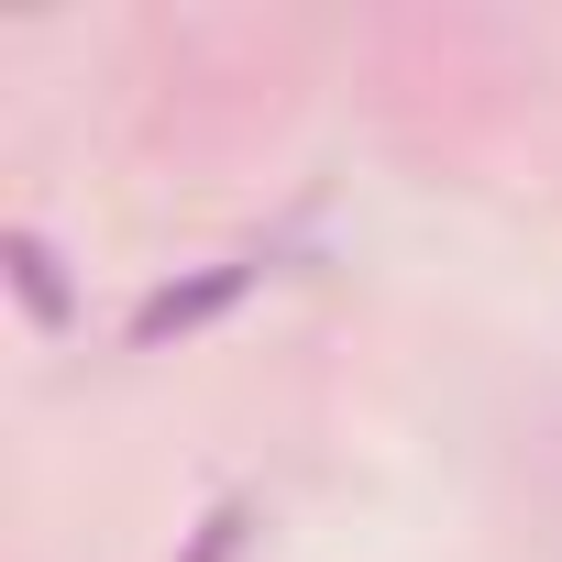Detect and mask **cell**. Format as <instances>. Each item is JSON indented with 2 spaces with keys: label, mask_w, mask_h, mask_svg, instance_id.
Returning a JSON list of instances; mask_svg holds the SVG:
<instances>
[{
  "label": "cell",
  "mask_w": 562,
  "mask_h": 562,
  "mask_svg": "<svg viewBox=\"0 0 562 562\" xmlns=\"http://www.w3.org/2000/svg\"><path fill=\"white\" fill-rule=\"evenodd\" d=\"M0 276H12V299H23L34 331H78V276H67V254H56L34 221L0 232Z\"/></svg>",
  "instance_id": "2"
},
{
  "label": "cell",
  "mask_w": 562,
  "mask_h": 562,
  "mask_svg": "<svg viewBox=\"0 0 562 562\" xmlns=\"http://www.w3.org/2000/svg\"><path fill=\"white\" fill-rule=\"evenodd\" d=\"M254 529H265V507H254V496H221V507L188 529V551H177V562H243V551H254Z\"/></svg>",
  "instance_id": "3"
},
{
  "label": "cell",
  "mask_w": 562,
  "mask_h": 562,
  "mask_svg": "<svg viewBox=\"0 0 562 562\" xmlns=\"http://www.w3.org/2000/svg\"><path fill=\"white\" fill-rule=\"evenodd\" d=\"M254 288H265V254H221V265L177 276V288H155V299L133 310V353H166V342L210 331V321H221V310H243Z\"/></svg>",
  "instance_id": "1"
}]
</instances>
